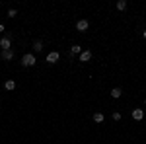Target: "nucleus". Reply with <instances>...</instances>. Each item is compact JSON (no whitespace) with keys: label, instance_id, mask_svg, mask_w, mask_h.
Segmentation results:
<instances>
[{"label":"nucleus","instance_id":"11","mask_svg":"<svg viewBox=\"0 0 146 144\" xmlns=\"http://www.w3.org/2000/svg\"><path fill=\"white\" fill-rule=\"evenodd\" d=\"M103 119H105L103 113H94V121L96 123H103Z\"/></svg>","mask_w":146,"mask_h":144},{"label":"nucleus","instance_id":"10","mask_svg":"<svg viewBox=\"0 0 146 144\" xmlns=\"http://www.w3.org/2000/svg\"><path fill=\"white\" fill-rule=\"evenodd\" d=\"M70 53H72V55H80V53H82V47H80V45H72V47H70Z\"/></svg>","mask_w":146,"mask_h":144},{"label":"nucleus","instance_id":"13","mask_svg":"<svg viewBox=\"0 0 146 144\" xmlns=\"http://www.w3.org/2000/svg\"><path fill=\"white\" fill-rule=\"evenodd\" d=\"M33 49L37 51V53H39V51L43 49V43H41V41H35V43H33Z\"/></svg>","mask_w":146,"mask_h":144},{"label":"nucleus","instance_id":"15","mask_svg":"<svg viewBox=\"0 0 146 144\" xmlns=\"http://www.w3.org/2000/svg\"><path fill=\"white\" fill-rule=\"evenodd\" d=\"M113 121H121V113H113Z\"/></svg>","mask_w":146,"mask_h":144},{"label":"nucleus","instance_id":"5","mask_svg":"<svg viewBox=\"0 0 146 144\" xmlns=\"http://www.w3.org/2000/svg\"><path fill=\"white\" fill-rule=\"evenodd\" d=\"M133 119L135 121H142L144 119V109H133Z\"/></svg>","mask_w":146,"mask_h":144},{"label":"nucleus","instance_id":"16","mask_svg":"<svg viewBox=\"0 0 146 144\" xmlns=\"http://www.w3.org/2000/svg\"><path fill=\"white\" fill-rule=\"evenodd\" d=\"M2 31H4V25H2V23H0V33H2Z\"/></svg>","mask_w":146,"mask_h":144},{"label":"nucleus","instance_id":"1","mask_svg":"<svg viewBox=\"0 0 146 144\" xmlns=\"http://www.w3.org/2000/svg\"><path fill=\"white\" fill-rule=\"evenodd\" d=\"M35 62H37V58H35V55H31V53H27V55L22 56V64L23 66H33Z\"/></svg>","mask_w":146,"mask_h":144},{"label":"nucleus","instance_id":"7","mask_svg":"<svg viewBox=\"0 0 146 144\" xmlns=\"http://www.w3.org/2000/svg\"><path fill=\"white\" fill-rule=\"evenodd\" d=\"M2 58H4V60H12V58H14V51H12V49L2 51Z\"/></svg>","mask_w":146,"mask_h":144},{"label":"nucleus","instance_id":"9","mask_svg":"<svg viewBox=\"0 0 146 144\" xmlns=\"http://www.w3.org/2000/svg\"><path fill=\"white\" fill-rule=\"evenodd\" d=\"M121 96H123V92H121V88H113V90H111V98H113V100H119Z\"/></svg>","mask_w":146,"mask_h":144},{"label":"nucleus","instance_id":"14","mask_svg":"<svg viewBox=\"0 0 146 144\" xmlns=\"http://www.w3.org/2000/svg\"><path fill=\"white\" fill-rule=\"evenodd\" d=\"M16 14H18V12L12 8V10H8V18H16Z\"/></svg>","mask_w":146,"mask_h":144},{"label":"nucleus","instance_id":"12","mask_svg":"<svg viewBox=\"0 0 146 144\" xmlns=\"http://www.w3.org/2000/svg\"><path fill=\"white\" fill-rule=\"evenodd\" d=\"M125 8H127V2L125 0H119L117 2V10H125Z\"/></svg>","mask_w":146,"mask_h":144},{"label":"nucleus","instance_id":"2","mask_svg":"<svg viewBox=\"0 0 146 144\" xmlns=\"http://www.w3.org/2000/svg\"><path fill=\"white\" fill-rule=\"evenodd\" d=\"M58 58H60V55H58L56 51H53V53H49V55H47V62H49V64H55Z\"/></svg>","mask_w":146,"mask_h":144},{"label":"nucleus","instance_id":"17","mask_svg":"<svg viewBox=\"0 0 146 144\" xmlns=\"http://www.w3.org/2000/svg\"><path fill=\"white\" fill-rule=\"evenodd\" d=\"M142 37H144V39H146V29H144V31H142Z\"/></svg>","mask_w":146,"mask_h":144},{"label":"nucleus","instance_id":"8","mask_svg":"<svg viewBox=\"0 0 146 144\" xmlns=\"http://www.w3.org/2000/svg\"><path fill=\"white\" fill-rule=\"evenodd\" d=\"M4 90H8V92L16 90V82H14V80H6V82H4Z\"/></svg>","mask_w":146,"mask_h":144},{"label":"nucleus","instance_id":"4","mask_svg":"<svg viewBox=\"0 0 146 144\" xmlns=\"http://www.w3.org/2000/svg\"><path fill=\"white\" fill-rule=\"evenodd\" d=\"M88 27H90V23H88V20H80V22L76 23V29H78V31H82V33H84V31H86Z\"/></svg>","mask_w":146,"mask_h":144},{"label":"nucleus","instance_id":"19","mask_svg":"<svg viewBox=\"0 0 146 144\" xmlns=\"http://www.w3.org/2000/svg\"><path fill=\"white\" fill-rule=\"evenodd\" d=\"M0 4H2V2H0Z\"/></svg>","mask_w":146,"mask_h":144},{"label":"nucleus","instance_id":"6","mask_svg":"<svg viewBox=\"0 0 146 144\" xmlns=\"http://www.w3.org/2000/svg\"><path fill=\"white\" fill-rule=\"evenodd\" d=\"M92 58V51H82L80 53V62H88Z\"/></svg>","mask_w":146,"mask_h":144},{"label":"nucleus","instance_id":"18","mask_svg":"<svg viewBox=\"0 0 146 144\" xmlns=\"http://www.w3.org/2000/svg\"><path fill=\"white\" fill-rule=\"evenodd\" d=\"M144 103H146V100H144Z\"/></svg>","mask_w":146,"mask_h":144},{"label":"nucleus","instance_id":"3","mask_svg":"<svg viewBox=\"0 0 146 144\" xmlns=\"http://www.w3.org/2000/svg\"><path fill=\"white\" fill-rule=\"evenodd\" d=\"M0 47H2V51H8V49L12 47L10 37H2V39H0Z\"/></svg>","mask_w":146,"mask_h":144}]
</instances>
